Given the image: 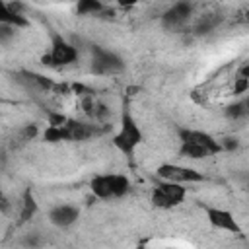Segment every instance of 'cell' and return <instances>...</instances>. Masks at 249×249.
I'll use <instances>...</instances> for the list:
<instances>
[{
    "mask_svg": "<svg viewBox=\"0 0 249 249\" xmlns=\"http://www.w3.org/2000/svg\"><path fill=\"white\" fill-rule=\"evenodd\" d=\"M179 156L181 158H191V160H204L208 156H214L222 150V144L208 132L204 130H195V128H185L181 126L179 130Z\"/></svg>",
    "mask_w": 249,
    "mask_h": 249,
    "instance_id": "obj_1",
    "label": "cell"
},
{
    "mask_svg": "<svg viewBox=\"0 0 249 249\" xmlns=\"http://www.w3.org/2000/svg\"><path fill=\"white\" fill-rule=\"evenodd\" d=\"M226 115L230 119H243V117H247V101L243 99V101H237V103L230 105L226 109Z\"/></svg>",
    "mask_w": 249,
    "mask_h": 249,
    "instance_id": "obj_16",
    "label": "cell"
},
{
    "mask_svg": "<svg viewBox=\"0 0 249 249\" xmlns=\"http://www.w3.org/2000/svg\"><path fill=\"white\" fill-rule=\"evenodd\" d=\"M158 177H161L163 181H173V183H200L204 181V175L193 167L187 165H177V163H161L156 169Z\"/></svg>",
    "mask_w": 249,
    "mask_h": 249,
    "instance_id": "obj_8",
    "label": "cell"
},
{
    "mask_svg": "<svg viewBox=\"0 0 249 249\" xmlns=\"http://www.w3.org/2000/svg\"><path fill=\"white\" fill-rule=\"evenodd\" d=\"M124 70V62L113 51L103 49L101 45L91 47V72L97 76H111Z\"/></svg>",
    "mask_w": 249,
    "mask_h": 249,
    "instance_id": "obj_7",
    "label": "cell"
},
{
    "mask_svg": "<svg viewBox=\"0 0 249 249\" xmlns=\"http://www.w3.org/2000/svg\"><path fill=\"white\" fill-rule=\"evenodd\" d=\"M76 58H78V49L72 43H68L62 35L53 33L51 51L47 54H43L41 62L49 64V66H66V64L76 62Z\"/></svg>",
    "mask_w": 249,
    "mask_h": 249,
    "instance_id": "obj_6",
    "label": "cell"
},
{
    "mask_svg": "<svg viewBox=\"0 0 249 249\" xmlns=\"http://www.w3.org/2000/svg\"><path fill=\"white\" fill-rule=\"evenodd\" d=\"M220 16H216V14H208V16H202V19L196 23V27H195V31L198 33V35H202V33H208V31H212L218 23H220Z\"/></svg>",
    "mask_w": 249,
    "mask_h": 249,
    "instance_id": "obj_14",
    "label": "cell"
},
{
    "mask_svg": "<svg viewBox=\"0 0 249 249\" xmlns=\"http://www.w3.org/2000/svg\"><path fill=\"white\" fill-rule=\"evenodd\" d=\"M89 189L97 198L111 200L124 196L130 189V181L123 173H101L89 181Z\"/></svg>",
    "mask_w": 249,
    "mask_h": 249,
    "instance_id": "obj_2",
    "label": "cell"
},
{
    "mask_svg": "<svg viewBox=\"0 0 249 249\" xmlns=\"http://www.w3.org/2000/svg\"><path fill=\"white\" fill-rule=\"evenodd\" d=\"M0 23H8L14 27H25L27 19L19 12L12 10V6H8L4 0H0Z\"/></svg>",
    "mask_w": 249,
    "mask_h": 249,
    "instance_id": "obj_12",
    "label": "cell"
},
{
    "mask_svg": "<svg viewBox=\"0 0 249 249\" xmlns=\"http://www.w3.org/2000/svg\"><path fill=\"white\" fill-rule=\"evenodd\" d=\"M117 2H119V6H123V8H130V6L138 4V0H117Z\"/></svg>",
    "mask_w": 249,
    "mask_h": 249,
    "instance_id": "obj_18",
    "label": "cell"
},
{
    "mask_svg": "<svg viewBox=\"0 0 249 249\" xmlns=\"http://www.w3.org/2000/svg\"><path fill=\"white\" fill-rule=\"evenodd\" d=\"M78 216H80V210H78L76 206H72V204H58V206H54V208L49 212V220H51L54 226H58V228H68V226H72V224L78 220Z\"/></svg>",
    "mask_w": 249,
    "mask_h": 249,
    "instance_id": "obj_11",
    "label": "cell"
},
{
    "mask_svg": "<svg viewBox=\"0 0 249 249\" xmlns=\"http://www.w3.org/2000/svg\"><path fill=\"white\" fill-rule=\"evenodd\" d=\"M191 14H193V4H191L189 0H177L171 8H167V10L163 12V16H161V25H163L165 29H171V31L181 29V27L189 21Z\"/></svg>",
    "mask_w": 249,
    "mask_h": 249,
    "instance_id": "obj_9",
    "label": "cell"
},
{
    "mask_svg": "<svg viewBox=\"0 0 249 249\" xmlns=\"http://www.w3.org/2000/svg\"><path fill=\"white\" fill-rule=\"evenodd\" d=\"M16 31H18V27L8 25V23H0V45H2V43L12 41V39H14V35H16Z\"/></svg>",
    "mask_w": 249,
    "mask_h": 249,
    "instance_id": "obj_17",
    "label": "cell"
},
{
    "mask_svg": "<svg viewBox=\"0 0 249 249\" xmlns=\"http://www.w3.org/2000/svg\"><path fill=\"white\" fill-rule=\"evenodd\" d=\"M204 210H206V218H208L212 228L222 230V231H230V233H241V228L230 210L216 208V206H206Z\"/></svg>",
    "mask_w": 249,
    "mask_h": 249,
    "instance_id": "obj_10",
    "label": "cell"
},
{
    "mask_svg": "<svg viewBox=\"0 0 249 249\" xmlns=\"http://www.w3.org/2000/svg\"><path fill=\"white\" fill-rule=\"evenodd\" d=\"M144 140V134L140 130V126L136 124L134 117L130 115V111L124 107L123 109V115H121V126H119V132L113 136V144L117 150H121L124 156H132L136 146Z\"/></svg>",
    "mask_w": 249,
    "mask_h": 249,
    "instance_id": "obj_3",
    "label": "cell"
},
{
    "mask_svg": "<svg viewBox=\"0 0 249 249\" xmlns=\"http://www.w3.org/2000/svg\"><path fill=\"white\" fill-rule=\"evenodd\" d=\"M187 196V189L181 183H173V181H161L158 185H154L152 195H150V202L156 208L161 210H169L179 206Z\"/></svg>",
    "mask_w": 249,
    "mask_h": 249,
    "instance_id": "obj_4",
    "label": "cell"
},
{
    "mask_svg": "<svg viewBox=\"0 0 249 249\" xmlns=\"http://www.w3.org/2000/svg\"><path fill=\"white\" fill-rule=\"evenodd\" d=\"M93 134V128L84 123L76 121H64L60 124H51L45 130V140L47 142H58V140H86Z\"/></svg>",
    "mask_w": 249,
    "mask_h": 249,
    "instance_id": "obj_5",
    "label": "cell"
},
{
    "mask_svg": "<svg viewBox=\"0 0 249 249\" xmlns=\"http://www.w3.org/2000/svg\"><path fill=\"white\" fill-rule=\"evenodd\" d=\"M76 12H78L80 16L99 14V12H103V2H101V0H78Z\"/></svg>",
    "mask_w": 249,
    "mask_h": 249,
    "instance_id": "obj_13",
    "label": "cell"
},
{
    "mask_svg": "<svg viewBox=\"0 0 249 249\" xmlns=\"http://www.w3.org/2000/svg\"><path fill=\"white\" fill-rule=\"evenodd\" d=\"M37 212V202H35V198H33V195H31V191L27 189L25 193H23V210H21V222H27L33 214Z\"/></svg>",
    "mask_w": 249,
    "mask_h": 249,
    "instance_id": "obj_15",
    "label": "cell"
}]
</instances>
